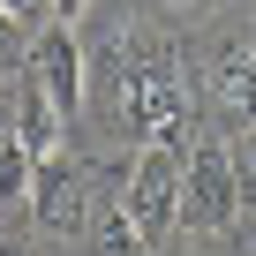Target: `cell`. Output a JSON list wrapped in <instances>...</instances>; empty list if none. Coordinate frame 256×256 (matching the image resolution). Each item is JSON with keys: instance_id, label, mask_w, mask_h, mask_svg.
I'll use <instances>...</instances> for the list:
<instances>
[{"instance_id": "2", "label": "cell", "mask_w": 256, "mask_h": 256, "mask_svg": "<svg viewBox=\"0 0 256 256\" xmlns=\"http://www.w3.org/2000/svg\"><path fill=\"white\" fill-rule=\"evenodd\" d=\"M234 218H241L234 151H226L218 136H204V144H188V158H181V226H188V234H218V226H234Z\"/></svg>"}, {"instance_id": "9", "label": "cell", "mask_w": 256, "mask_h": 256, "mask_svg": "<svg viewBox=\"0 0 256 256\" xmlns=\"http://www.w3.org/2000/svg\"><path fill=\"white\" fill-rule=\"evenodd\" d=\"M23 60H30V30H23L8 8H0V76L16 83V76H23Z\"/></svg>"}, {"instance_id": "10", "label": "cell", "mask_w": 256, "mask_h": 256, "mask_svg": "<svg viewBox=\"0 0 256 256\" xmlns=\"http://www.w3.org/2000/svg\"><path fill=\"white\" fill-rule=\"evenodd\" d=\"M234 174H241V211L256 204V128H241V144H234Z\"/></svg>"}, {"instance_id": "6", "label": "cell", "mask_w": 256, "mask_h": 256, "mask_svg": "<svg viewBox=\"0 0 256 256\" xmlns=\"http://www.w3.org/2000/svg\"><path fill=\"white\" fill-rule=\"evenodd\" d=\"M211 98L234 128H256V46L248 38H226L211 53Z\"/></svg>"}, {"instance_id": "1", "label": "cell", "mask_w": 256, "mask_h": 256, "mask_svg": "<svg viewBox=\"0 0 256 256\" xmlns=\"http://www.w3.org/2000/svg\"><path fill=\"white\" fill-rule=\"evenodd\" d=\"M113 120L120 128H136L144 144H174V128H181V68H174V46L166 38H120L113 60Z\"/></svg>"}, {"instance_id": "3", "label": "cell", "mask_w": 256, "mask_h": 256, "mask_svg": "<svg viewBox=\"0 0 256 256\" xmlns=\"http://www.w3.org/2000/svg\"><path fill=\"white\" fill-rule=\"evenodd\" d=\"M120 204H128L144 241H166L181 226V144H144L128 181H120Z\"/></svg>"}, {"instance_id": "11", "label": "cell", "mask_w": 256, "mask_h": 256, "mask_svg": "<svg viewBox=\"0 0 256 256\" xmlns=\"http://www.w3.org/2000/svg\"><path fill=\"white\" fill-rule=\"evenodd\" d=\"M0 8H8V16H16L23 30H30V38H38V30L53 23V0H0Z\"/></svg>"}, {"instance_id": "5", "label": "cell", "mask_w": 256, "mask_h": 256, "mask_svg": "<svg viewBox=\"0 0 256 256\" xmlns=\"http://www.w3.org/2000/svg\"><path fill=\"white\" fill-rule=\"evenodd\" d=\"M30 83L60 106V120H76L83 113V46H76V30L68 23H46L38 38H30Z\"/></svg>"}, {"instance_id": "8", "label": "cell", "mask_w": 256, "mask_h": 256, "mask_svg": "<svg viewBox=\"0 0 256 256\" xmlns=\"http://www.w3.org/2000/svg\"><path fill=\"white\" fill-rule=\"evenodd\" d=\"M30 174H38V158H30L16 136H0V204H23V196H30Z\"/></svg>"}, {"instance_id": "13", "label": "cell", "mask_w": 256, "mask_h": 256, "mask_svg": "<svg viewBox=\"0 0 256 256\" xmlns=\"http://www.w3.org/2000/svg\"><path fill=\"white\" fill-rule=\"evenodd\" d=\"M241 241H248V256H256V204L241 211Z\"/></svg>"}, {"instance_id": "14", "label": "cell", "mask_w": 256, "mask_h": 256, "mask_svg": "<svg viewBox=\"0 0 256 256\" xmlns=\"http://www.w3.org/2000/svg\"><path fill=\"white\" fill-rule=\"evenodd\" d=\"M196 256H211V248H196Z\"/></svg>"}, {"instance_id": "12", "label": "cell", "mask_w": 256, "mask_h": 256, "mask_svg": "<svg viewBox=\"0 0 256 256\" xmlns=\"http://www.w3.org/2000/svg\"><path fill=\"white\" fill-rule=\"evenodd\" d=\"M83 8H90V0H53V23H68V30H76V16H83Z\"/></svg>"}, {"instance_id": "4", "label": "cell", "mask_w": 256, "mask_h": 256, "mask_svg": "<svg viewBox=\"0 0 256 256\" xmlns=\"http://www.w3.org/2000/svg\"><path fill=\"white\" fill-rule=\"evenodd\" d=\"M30 218H38V234H83L90 226V166L83 158H38V174H30Z\"/></svg>"}, {"instance_id": "7", "label": "cell", "mask_w": 256, "mask_h": 256, "mask_svg": "<svg viewBox=\"0 0 256 256\" xmlns=\"http://www.w3.org/2000/svg\"><path fill=\"white\" fill-rule=\"evenodd\" d=\"M8 98H16V128H8V136H16V144H23L30 158H53V151H60V136H68L60 106H53V98H46V90L30 83V68H23L16 83H8Z\"/></svg>"}, {"instance_id": "15", "label": "cell", "mask_w": 256, "mask_h": 256, "mask_svg": "<svg viewBox=\"0 0 256 256\" xmlns=\"http://www.w3.org/2000/svg\"><path fill=\"white\" fill-rule=\"evenodd\" d=\"M0 256H8V248H0Z\"/></svg>"}]
</instances>
